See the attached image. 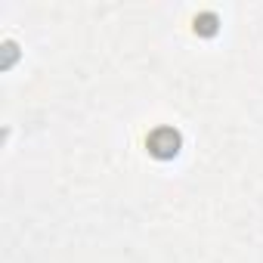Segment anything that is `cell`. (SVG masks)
Instances as JSON below:
<instances>
[{
    "mask_svg": "<svg viewBox=\"0 0 263 263\" xmlns=\"http://www.w3.org/2000/svg\"><path fill=\"white\" fill-rule=\"evenodd\" d=\"M149 149L158 158H171L180 149V137L174 134V130H158V134H152V140H149Z\"/></svg>",
    "mask_w": 263,
    "mask_h": 263,
    "instance_id": "6da1fadb",
    "label": "cell"
}]
</instances>
